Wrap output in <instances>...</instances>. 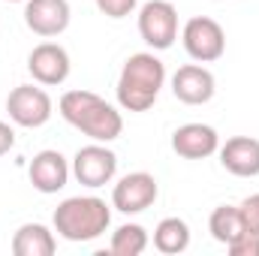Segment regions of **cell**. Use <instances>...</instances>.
<instances>
[{
    "mask_svg": "<svg viewBox=\"0 0 259 256\" xmlns=\"http://www.w3.org/2000/svg\"><path fill=\"white\" fill-rule=\"evenodd\" d=\"M58 109H61L66 124L81 130L94 142H115L124 130L121 112L91 91H66L58 103Z\"/></svg>",
    "mask_w": 259,
    "mask_h": 256,
    "instance_id": "6da1fadb",
    "label": "cell"
},
{
    "mask_svg": "<svg viewBox=\"0 0 259 256\" xmlns=\"http://www.w3.org/2000/svg\"><path fill=\"white\" fill-rule=\"evenodd\" d=\"M166 84V66L154 52L130 55L118 78V103L127 112H148Z\"/></svg>",
    "mask_w": 259,
    "mask_h": 256,
    "instance_id": "7a4b0ae2",
    "label": "cell"
},
{
    "mask_svg": "<svg viewBox=\"0 0 259 256\" xmlns=\"http://www.w3.org/2000/svg\"><path fill=\"white\" fill-rule=\"evenodd\" d=\"M52 223H55V232L66 241H75V244L78 241H94L109 229L112 211L97 196H72V199H64L55 208Z\"/></svg>",
    "mask_w": 259,
    "mask_h": 256,
    "instance_id": "3957f363",
    "label": "cell"
},
{
    "mask_svg": "<svg viewBox=\"0 0 259 256\" xmlns=\"http://www.w3.org/2000/svg\"><path fill=\"white\" fill-rule=\"evenodd\" d=\"M139 36L154 52L172 49L178 39V9L169 0H148L139 9Z\"/></svg>",
    "mask_w": 259,
    "mask_h": 256,
    "instance_id": "277c9868",
    "label": "cell"
},
{
    "mask_svg": "<svg viewBox=\"0 0 259 256\" xmlns=\"http://www.w3.org/2000/svg\"><path fill=\"white\" fill-rule=\"evenodd\" d=\"M52 97L36 88V84H18L9 91L6 97V112H9V121L18 124L24 130H36L42 124H49L52 118Z\"/></svg>",
    "mask_w": 259,
    "mask_h": 256,
    "instance_id": "5b68a950",
    "label": "cell"
},
{
    "mask_svg": "<svg viewBox=\"0 0 259 256\" xmlns=\"http://www.w3.org/2000/svg\"><path fill=\"white\" fill-rule=\"evenodd\" d=\"M115 172H118V157L112 148H106V142L84 145L72 157V175L78 178V184H84L91 190L112 184Z\"/></svg>",
    "mask_w": 259,
    "mask_h": 256,
    "instance_id": "8992f818",
    "label": "cell"
},
{
    "mask_svg": "<svg viewBox=\"0 0 259 256\" xmlns=\"http://www.w3.org/2000/svg\"><path fill=\"white\" fill-rule=\"evenodd\" d=\"M181 42H184L187 55L193 61H199V64H211V61L223 58V52H226V33L208 15H196V18H190L184 24Z\"/></svg>",
    "mask_w": 259,
    "mask_h": 256,
    "instance_id": "52a82bcc",
    "label": "cell"
},
{
    "mask_svg": "<svg viewBox=\"0 0 259 256\" xmlns=\"http://www.w3.org/2000/svg\"><path fill=\"white\" fill-rule=\"evenodd\" d=\"M157 196H160V187H157V178L151 172H130L115 184L112 205L121 214H142L157 202Z\"/></svg>",
    "mask_w": 259,
    "mask_h": 256,
    "instance_id": "ba28073f",
    "label": "cell"
},
{
    "mask_svg": "<svg viewBox=\"0 0 259 256\" xmlns=\"http://www.w3.org/2000/svg\"><path fill=\"white\" fill-rule=\"evenodd\" d=\"M27 69L33 75L36 84H46V88H55V84H64L69 78V55H66L64 46L58 42H39L30 55H27Z\"/></svg>",
    "mask_w": 259,
    "mask_h": 256,
    "instance_id": "9c48e42d",
    "label": "cell"
},
{
    "mask_svg": "<svg viewBox=\"0 0 259 256\" xmlns=\"http://www.w3.org/2000/svg\"><path fill=\"white\" fill-rule=\"evenodd\" d=\"M69 3L66 0H27L24 6V24L36 33V36H61L69 27Z\"/></svg>",
    "mask_w": 259,
    "mask_h": 256,
    "instance_id": "30bf717a",
    "label": "cell"
},
{
    "mask_svg": "<svg viewBox=\"0 0 259 256\" xmlns=\"http://www.w3.org/2000/svg\"><path fill=\"white\" fill-rule=\"evenodd\" d=\"M217 91V81L211 75V69L199 64H187L178 66V72L172 75V94L187 103V106H205Z\"/></svg>",
    "mask_w": 259,
    "mask_h": 256,
    "instance_id": "8fae6325",
    "label": "cell"
},
{
    "mask_svg": "<svg viewBox=\"0 0 259 256\" xmlns=\"http://www.w3.org/2000/svg\"><path fill=\"white\" fill-rule=\"evenodd\" d=\"M172 151L184 160H205L220 151V136L208 124H184L172 133Z\"/></svg>",
    "mask_w": 259,
    "mask_h": 256,
    "instance_id": "7c38bea8",
    "label": "cell"
},
{
    "mask_svg": "<svg viewBox=\"0 0 259 256\" xmlns=\"http://www.w3.org/2000/svg\"><path fill=\"white\" fill-rule=\"evenodd\" d=\"M27 172H30V184L46 196L64 190L66 181H69V163H66V157L61 151H39L30 160Z\"/></svg>",
    "mask_w": 259,
    "mask_h": 256,
    "instance_id": "4fadbf2b",
    "label": "cell"
},
{
    "mask_svg": "<svg viewBox=\"0 0 259 256\" xmlns=\"http://www.w3.org/2000/svg\"><path fill=\"white\" fill-rule=\"evenodd\" d=\"M220 166L238 178L259 175V139L253 136H232L220 148Z\"/></svg>",
    "mask_w": 259,
    "mask_h": 256,
    "instance_id": "5bb4252c",
    "label": "cell"
},
{
    "mask_svg": "<svg viewBox=\"0 0 259 256\" xmlns=\"http://www.w3.org/2000/svg\"><path fill=\"white\" fill-rule=\"evenodd\" d=\"M58 250L55 232L42 223H24L12 235V253L15 256H52Z\"/></svg>",
    "mask_w": 259,
    "mask_h": 256,
    "instance_id": "9a60e30c",
    "label": "cell"
},
{
    "mask_svg": "<svg viewBox=\"0 0 259 256\" xmlns=\"http://www.w3.org/2000/svg\"><path fill=\"white\" fill-rule=\"evenodd\" d=\"M154 247L166 256H178L190 247V226L181 217H166L154 229Z\"/></svg>",
    "mask_w": 259,
    "mask_h": 256,
    "instance_id": "2e32d148",
    "label": "cell"
},
{
    "mask_svg": "<svg viewBox=\"0 0 259 256\" xmlns=\"http://www.w3.org/2000/svg\"><path fill=\"white\" fill-rule=\"evenodd\" d=\"M208 232H211L214 241H220V244H226V247H229L238 235H244L247 226H244V220H241L238 205H220V208H214V211H211V220H208Z\"/></svg>",
    "mask_w": 259,
    "mask_h": 256,
    "instance_id": "e0dca14e",
    "label": "cell"
},
{
    "mask_svg": "<svg viewBox=\"0 0 259 256\" xmlns=\"http://www.w3.org/2000/svg\"><path fill=\"white\" fill-rule=\"evenodd\" d=\"M148 250V229L139 223H124L112 235V253L115 256H142Z\"/></svg>",
    "mask_w": 259,
    "mask_h": 256,
    "instance_id": "ac0fdd59",
    "label": "cell"
},
{
    "mask_svg": "<svg viewBox=\"0 0 259 256\" xmlns=\"http://www.w3.org/2000/svg\"><path fill=\"white\" fill-rule=\"evenodd\" d=\"M136 3L139 0H97V9L109 18H127V15H133Z\"/></svg>",
    "mask_w": 259,
    "mask_h": 256,
    "instance_id": "d6986e66",
    "label": "cell"
},
{
    "mask_svg": "<svg viewBox=\"0 0 259 256\" xmlns=\"http://www.w3.org/2000/svg\"><path fill=\"white\" fill-rule=\"evenodd\" d=\"M226 250L232 256H259V235L256 232H244V235H238Z\"/></svg>",
    "mask_w": 259,
    "mask_h": 256,
    "instance_id": "ffe728a7",
    "label": "cell"
},
{
    "mask_svg": "<svg viewBox=\"0 0 259 256\" xmlns=\"http://www.w3.org/2000/svg\"><path fill=\"white\" fill-rule=\"evenodd\" d=\"M238 211H241V220H244L247 232H256L259 235V193L256 196H247V199L238 205Z\"/></svg>",
    "mask_w": 259,
    "mask_h": 256,
    "instance_id": "44dd1931",
    "label": "cell"
},
{
    "mask_svg": "<svg viewBox=\"0 0 259 256\" xmlns=\"http://www.w3.org/2000/svg\"><path fill=\"white\" fill-rule=\"evenodd\" d=\"M12 145H15V130L0 121V157H3V154H9V148H12Z\"/></svg>",
    "mask_w": 259,
    "mask_h": 256,
    "instance_id": "7402d4cb",
    "label": "cell"
},
{
    "mask_svg": "<svg viewBox=\"0 0 259 256\" xmlns=\"http://www.w3.org/2000/svg\"><path fill=\"white\" fill-rule=\"evenodd\" d=\"M3 3H21V0H3Z\"/></svg>",
    "mask_w": 259,
    "mask_h": 256,
    "instance_id": "603a6c76",
    "label": "cell"
}]
</instances>
